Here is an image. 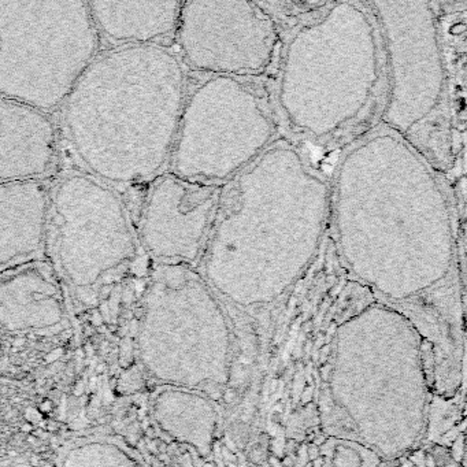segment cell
Listing matches in <instances>:
<instances>
[{
	"label": "cell",
	"mask_w": 467,
	"mask_h": 467,
	"mask_svg": "<svg viewBox=\"0 0 467 467\" xmlns=\"http://www.w3.org/2000/svg\"><path fill=\"white\" fill-rule=\"evenodd\" d=\"M99 33L117 47L158 44L177 33L184 1H88Z\"/></svg>",
	"instance_id": "5bb4252c"
},
{
	"label": "cell",
	"mask_w": 467,
	"mask_h": 467,
	"mask_svg": "<svg viewBox=\"0 0 467 467\" xmlns=\"http://www.w3.org/2000/svg\"><path fill=\"white\" fill-rule=\"evenodd\" d=\"M223 185L167 173L142 203L138 240L156 263L194 265L203 258L223 199Z\"/></svg>",
	"instance_id": "8fae6325"
},
{
	"label": "cell",
	"mask_w": 467,
	"mask_h": 467,
	"mask_svg": "<svg viewBox=\"0 0 467 467\" xmlns=\"http://www.w3.org/2000/svg\"><path fill=\"white\" fill-rule=\"evenodd\" d=\"M100 39L88 1L0 0V95L43 111L62 106Z\"/></svg>",
	"instance_id": "5b68a950"
},
{
	"label": "cell",
	"mask_w": 467,
	"mask_h": 467,
	"mask_svg": "<svg viewBox=\"0 0 467 467\" xmlns=\"http://www.w3.org/2000/svg\"><path fill=\"white\" fill-rule=\"evenodd\" d=\"M274 125L259 97L233 77L211 75L187 97L171 173L221 184L271 145Z\"/></svg>",
	"instance_id": "52a82bcc"
},
{
	"label": "cell",
	"mask_w": 467,
	"mask_h": 467,
	"mask_svg": "<svg viewBox=\"0 0 467 467\" xmlns=\"http://www.w3.org/2000/svg\"><path fill=\"white\" fill-rule=\"evenodd\" d=\"M54 189L44 180L0 183L1 270L33 261L50 228Z\"/></svg>",
	"instance_id": "4fadbf2b"
},
{
	"label": "cell",
	"mask_w": 467,
	"mask_h": 467,
	"mask_svg": "<svg viewBox=\"0 0 467 467\" xmlns=\"http://www.w3.org/2000/svg\"><path fill=\"white\" fill-rule=\"evenodd\" d=\"M57 156V126L47 111L0 99V181L43 180Z\"/></svg>",
	"instance_id": "7c38bea8"
},
{
	"label": "cell",
	"mask_w": 467,
	"mask_h": 467,
	"mask_svg": "<svg viewBox=\"0 0 467 467\" xmlns=\"http://www.w3.org/2000/svg\"><path fill=\"white\" fill-rule=\"evenodd\" d=\"M50 229L68 284L81 302L99 304L100 315L109 319L142 250L121 198L89 173H67L54 188Z\"/></svg>",
	"instance_id": "8992f818"
},
{
	"label": "cell",
	"mask_w": 467,
	"mask_h": 467,
	"mask_svg": "<svg viewBox=\"0 0 467 467\" xmlns=\"http://www.w3.org/2000/svg\"><path fill=\"white\" fill-rule=\"evenodd\" d=\"M462 465L467 467V430L466 437H465V444H463V454H462Z\"/></svg>",
	"instance_id": "9a60e30c"
},
{
	"label": "cell",
	"mask_w": 467,
	"mask_h": 467,
	"mask_svg": "<svg viewBox=\"0 0 467 467\" xmlns=\"http://www.w3.org/2000/svg\"><path fill=\"white\" fill-rule=\"evenodd\" d=\"M373 6L382 21L392 71L384 121L389 129L401 133L407 102L412 100V126L422 120L418 89L430 113L443 93L444 68L434 15L427 3L374 1Z\"/></svg>",
	"instance_id": "30bf717a"
},
{
	"label": "cell",
	"mask_w": 467,
	"mask_h": 467,
	"mask_svg": "<svg viewBox=\"0 0 467 467\" xmlns=\"http://www.w3.org/2000/svg\"><path fill=\"white\" fill-rule=\"evenodd\" d=\"M324 381L322 423L334 439L392 461L425 437L433 395L426 352L399 311L376 302L345 319Z\"/></svg>",
	"instance_id": "277c9868"
},
{
	"label": "cell",
	"mask_w": 467,
	"mask_h": 467,
	"mask_svg": "<svg viewBox=\"0 0 467 467\" xmlns=\"http://www.w3.org/2000/svg\"><path fill=\"white\" fill-rule=\"evenodd\" d=\"M23 340L22 338H18V340H15V341H14V345H15V347H21V345H23Z\"/></svg>",
	"instance_id": "e0dca14e"
},
{
	"label": "cell",
	"mask_w": 467,
	"mask_h": 467,
	"mask_svg": "<svg viewBox=\"0 0 467 467\" xmlns=\"http://www.w3.org/2000/svg\"><path fill=\"white\" fill-rule=\"evenodd\" d=\"M344 3L333 6L325 18L311 23L297 32L288 46L279 84V103L293 125L322 136L345 122L340 107L342 85L365 104L370 93L360 91L344 80L340 71L377 68V58H365L351 63V59L374 50V40L360 47L345 58L340 54V26L342 22ZM348 99V96H347ZM351 103L353 110L356 107Z\"/></svg>",
	"instance_id": "ba28073f"
},
{
	"label": "cell",
	"mask_w": 467,
	"mask_h": 467,
	"mask_svg": "<svg viewBox=\"0 0 467 467\" xmlns=\"http://www.w3.org/2000/svg\"><path fill=\"white\" fill-rule=\"evenodd\" d=\"M22 430H23V432H29V430H32V426H29V425H25V426L22 427Z\"/></svg>",
	"instance_id": "ac0fdd59"
},
{
	"label": "cell",
	"mask_w": 467,
	"mask_h": 467,
	"mask_svg": "<svg viewBox=\"0 0 467 467\" xmlns=\"http://www.w3.org/2000/svg\"><path fill=\"white\" fill-rule=\"evenodd\" d=\"M204 467H214V466H212V465L210 463V465H204Z\"/></svg>",
	"instance_id": "d6986e66"
},
{
	"label": "cell",
	"mask_w": 467,
	"mask_h": 467,
	"mask_svg": "<svg viewBox=\"0 0 467 467\" xmlns=\"http://www.w3.org/2000/svg\"><path fill=\"white\" fill-rule=\"evenodd\" d=\"M59 355H62V349H57V351H54L48 355V358L46 359L47 362H52V360H55V359L59 358Z\"/></svg>",
	"instance_id": "2e32d148"
},
{
	"label": "cell",
	"mask_w": 467,
	"mask_h": 467,
	"mask_svg": "<svg viewBox=\"0 0 467 467\" xmlns=\"http://www.w3.org/2000/svg\"><path fill=\"white\" fill-rule=\"evenodd\" d=\"M328 204V185L299 151L271 144L223 195L203 254L205 278L239 302L278 297L318 250Z\"/></svg>",
	"instance_id": "7a4b0ae2"
},
{
	"label": "cell",
	"mask_w": 467,
	"mask_h": 467,
	"mask_svg": "<svg viewBox=\"0 0 467 467\" xmlns=\"http://www.w3.org/2000/svg\"><path fill=\"white\" fill-rule=\"evenodd\" d=\"M336 225L348 268L419 332L433 391L461 392L466 336L448 285L454 241L430 167L398 132L381 129L340 166Z\"/></svg>",
	"instance_id": "6da1fadb"
},
{
	"label": "cell",
	"mask_w": 467,
	"mask_h": 467,
	"mask_svg": "<svg viewBox=\"0 0 467 467\" xmlns=\"http://www.w3.org/2000/svg\"><path fill=\"white\" fill-rule=\"evenodd\" d=\"M183 62L159 44L99 54L63 104L70 145L89 174L128 185L170 163L187 102Z\"/></svg>",
	"instance_id": "3957f363"
},
{
	"label": "cell",
	"mask_w": 467,
	"mask_h": 467,
	"mask_svg": "<svg viewBox=\"0 0 467 467\" xmlns=\"http://www.w3.org/2000/svg\"><path fill=\"white\" fill-rule=\"evenodd\" d=\"M176 34L189 67L233 78L262 73L278 40L273 17L248 1H184Z\"/></svg>",
	"instance_id": "9c48e42d"
}]
</instances>
